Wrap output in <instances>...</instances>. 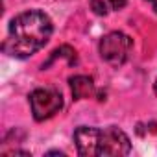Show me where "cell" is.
Masks as SVG:
<instances>
[{
    "label": "cell",
    "mask_w": 157,
    "mask_h": 157,
    "mask_svg": "<svg viewBox=\"0 0 157 157\" xmlns=\"http://www.w3.org/2000/svg\"><path fill=\"white\" fill-rule=\"evenodd\" d=\"M100 131L98 128L91 126H80L74 131V142L76 150L83 157H96L100 155Z\"/></svg>",
    "instance_id": "obj_5"
},
{
    "label": "cell",
    "mask_w": 157,
    "mask_h": 157,
    "mask_svg": "<svg viewBox=\"0 0 157 157\" xmlns=\"http://www.w3.org/2000/svg\"><path fill=\"white\" fill-rule=\"evenodd\" d=\"M30 107H32L33 118L37 122H44V120L52 118L54 115H57L61 111L63 96L56 89L41 87V89H35L30 94Z\"/></svg>",
    "instance_id": "obj_3"
},
{
    "label": "cell",
    "mask_w": 157,
    "mask_h": 157,
    "mask_svg": "<svg viewBox=\"0 0 157 157\" xmlns=\"http://www.w3.org/2000/svg\"><path fill=\"white\" fill-rule=\"evenodd\" d=\"M52 21L44 11L30 10L17 15L10 24L4 50L15 57H28L41 50L52 35Z\"/></svg>",
    "instance_id": "obj_1"
},
{
    "label": "cell",
    "mask_w": 157,
    "mask_h": 157,
    "mask_svg": "<svg viewBox=\"0 0 157 157\" xmlns=\"http://www.w3.org/2000/svg\"><path fill=\"white\" fill-rule=\"evenodd\" d=\"M109 4H111L113 10H122L128 4V0H109Z\"/></svg>",
    "instance_id": "obj_7"
},
{
    "label": "cell",
    "mask_w": 157,
    "mask_h": 157,
    "mask_svg": "<svg viewBox=\"0 0 157 157\" xmlns=\"http://www.w3.org/2000/svg\"><path fill=\"white\" fill-rule=\"evenodd\" d=\"M131 151V142L129 137L111 126L100 131V155H128Z\"/></svg>",
    "instance_id": "obj_4"
},
{
    "label": "cell",
    "mask_w": 157,
    "mask_h": 157,
    "mask_svg": "<svg viewBox=\"0 0 157 157\" xmlns=\"http://www.w3.org/2000/svg\"><path fill=\"white\" fill-rule=\"evenodd\" d=\"M70 89H72V94L76 100H83V98L93 96L94 83L89 76H74L70 80Z\"/></svg>",
    "instance_id": "obj_6"
},
{
    "label": "cell",
    "mask_w": 157,
    "mask_h": 157,
    "mask_svg": "<svg viewBox=\"0 0 157 157\" xmlns=\"http://www.w3.org/2000/svg\"><path fill=\"white\" fill-rule=\"evenodd\" d=\"M151 4H153V8L157 10V0H151Z\"/></svg>",
    "instance_id": "obj_9"
},
{
    "label": "cell",
    "mask_w": 157,
    "mask_h": 157,
    "mask_svg": "<svg viewBox=\"0 0 157 157\" xmlns=\"http://www.w3.org/2000/svg\"><path fill=\"white\" fill-rule=\"evenodd\" d=\"M98 48H100V57L107 65L120 67L129 59V54L133 50V41L129 35L122 32H109L107 35L102 37Z\"/></svg>",
    "instance_id": "obj_2"
},
{
    "label": "cell",
    "mask_w": 157,
    "mask_h": 157,
    "mask_svg": "<svg viewBox=\"0 0 157 157\" xmlns=\"http://www.w3.org/2000/svg\"><path fill=\"white\" fill-rule=\"evenodd\" d=\"M153 91H155V96H157V80H155V83H153Z\"/></svg>",
    "instance_id": "obj_8"
}]
</instances>
